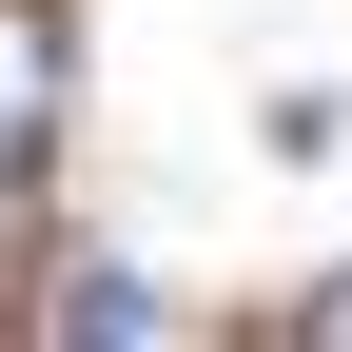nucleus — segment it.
<instances>
[{
    "instance_id": "obj_2",
    "label": "nucleus",
    "mask_w": 352,
    "mask_h": 352,
    "mask_svg": "<svg viewBox=\"0 0 352 352\" xmlns=\"http://www.w3.org/2000/svg\"><path fill=\"white\" fill-rule=\"evenodd\" d=\"M39 333H157V294L118 254H78V274H39Z\"/></svg>"
},
{
    "instance_id": "obj_1",
    "label": "nucleus",
    "mask_w": 352,
    "mask_h": 352,
    "mask_svg": "<svg viewBox=\"0 0 352 352\" xmlns=\"http://www.w3.org/2000/svg\"><path fill=\"white\" fill-rule=\"evenodd\" d=\"M39 157H59V20L0 0V235L39 215Z\"/></svg>"
},
{
    "instance_id": "obj_3",
    "label": "nucleus",
    "mask_w": 352,
    "mask_h": 352,
    "mask_svg": "<svg viewBox=\"0 0 352 352\" xmlns=\"http://www.w3.org/2000/svg\"><path fill=\"white\" fill-rule=\"evenodd\" d=\"M294 333H314V352H352V274H314V314H294Z\"/></svg>"
}]
</instances>
